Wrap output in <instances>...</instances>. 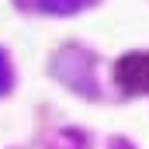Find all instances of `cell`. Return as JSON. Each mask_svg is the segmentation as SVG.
Returning <instances> with one entry per match:
<instances>
[{"mask_svg":"<svg viewBox=\"0 0 149 149\" xmlns=\"http://www.w3.org/2000/svg\"><path fill=\"white\" fill-rule=\"evenodd\" d=\"M114 83H118L125 94H149V56L146 52H135V56L118 59V66H114Z\"/></svg>","mask_w":149,"mask_h":149,"instance_id":"obj_1","label":"cell"}]
</instances>
